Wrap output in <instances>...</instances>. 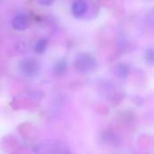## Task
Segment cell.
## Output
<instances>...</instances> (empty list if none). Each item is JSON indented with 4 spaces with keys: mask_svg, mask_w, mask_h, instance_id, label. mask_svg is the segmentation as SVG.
Returning a JSON list of instances; mask_svg holds the SVG:
<instances>
[{
    "mask_svg": "<svg viewBox=\"0 0 154 154\" xmlns=\"http://www.w3.org/2000/svg\"><path fill=\"white\" fill-rule=\"evenodd\" d=\"M74 65L76 69L80 73H88L97 67L96 59L89 53H80L77 55Z\"/></svg>",
    "mask_w": 154,
    "mask_h": 154,
    "instance_id": "6da1fadb",
    "label": "cell"
},
{
    "mask_svg": "<svg viewBox=\"0 0 154 154\" xmlns=\"http://www.w3.org/2000/svg\"><path fill=\"white\" fill-rule=\"evenodd\" d=\"M19 69L21 73L27 77V78H32L36 76L41 69L40 62L38 61L37 59L30 57L23 60L19 65Z\"/></svg>",
    "mask_w": 154,
    "mask_h": 154,
    "instance_id": "7a4b0ae2",
    "label": "cell"
},
{
    "mask_svg": "<svg viewBox=\"0 0 154 154\" xmlns=\"http://www.w3.org/2000/svg\"><path fill=\"white\" fill-rule=\"evenodd\" d=\"M12 26L14 30L24 31L29 26V19L23 14H16L12 20Z\"/></svg>",
    "mask_w": 154,
    "mask_h": 154,
    "instance_id": "3957f363",
    "label": "cell"
},
{
    "mask_svg": "<svg viewBox=\"0 0 154 154\" xmlns=\"http://www.w3.org/2000/svg\"><path fill=\"white\" fill-rule=\"evenodd\" d=\"M88 11V4L85 0H76L72 6L71 12L76 18L82 17Z\"/></svg>",
    "mask_w": 154,
    "mask_h": 154,
    "instance_id": "277c9868",
    "label": "cell"
},
{
    "mask_svg": "<svg viewBox=\"0 0 154 154\" xmlns=\"http://www.w3.org/2000/svg\"><path fill=\"white\" fill-rule=\"evenodd\" d=\"M115 74L117 78L121 79H125L128 75H129V72H130V69H129V67L125 64V63H120V64H117L116 67H115Z\"/></svg>",
    "mask_w": 154,
    "mask_h": 154,
    "instance_id": "5b68a950",
    "label": "cell"
},
{
    "mask_svg": "<svg viewBox=\"0 0 154 154\" xmlns=\"http://www.w3.org/2000/svg\"><path fill=\"white\" fill-rule=\"evenodd\" d=\"M67 67H68L67 60L65 59H61L56 61L55 65L53 66V71L56 75L61 76L66 72Z\"/></svg>",
    "mask_w": 154,
    "mask_h": 154,
    "instance_id": "8992f818",
    "label": "cell"
},
{
    "mask_svg": "<svg viewBox=\"0 0 154 154\" xmlns=\"http://www.w3.org/2000/svg\"><path fill=\"white\" fill-rule=\"evenodd\" d=\"M47 47V40L46 39H41L39 40L35 45H34V51L38 54H42Z\"/></svg>",
    "mask_w": 154,
    "mask_h": 154,
    "instance_id": "52a82bcc",
    "label": "cell"
},
{
    "mask_svg": "<svg viewBox=\"0 0 154 154\" xmlns=\"http://www.w3.org/2000/svg\"><path fill=\"white\" fill-rule=\"evenodd\" d=\"M144 59L146 60V62L150 63V64H153L154 63V48H149L144 54Z\"/></svg>",
    "mask_w": 154,
    "mask_h": 154,
    "instance_id": "ba28073f",
    "label": "cell"
},
{
    "mask_svg": "<svg viewBox=\"0 0 154 154\" xmlns=\"http://www.w3.org/2000/svg\"><path fill=\"white\" fill-rule=\"evenodd\" d=\"M145 19H146V22L149 25H151L152 27H154V8L151 9L148 12Z\"/></svg>",
    "mask_w": 154,
    "mask_h": 154,
    "instance_id": "9c48e42d",
    "label": "cell"
},
{
    "mask_svg": "<svg viewBox=\"0 0 154 154\" xmlns=\"http://www.w3.org/2000/svg\"><path fill=\"white\" fill-rule=\"evenodd\" d=\"M55 0H38L39 4L42 5H44V6H49L51 5H52L54 3Z\"/></svg>",
    "mask_w": 154,
    "mask_h": 154,
    "instance_id": "30bf717a",
    "label": "cell"
}]
</instances>
